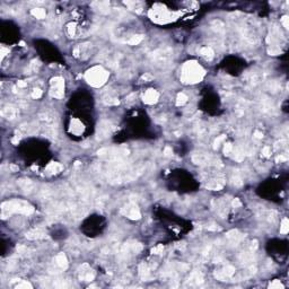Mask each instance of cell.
Instances as JSON below:
<instances>
[{
    "instance_id": "obj_1",
    "label": "cell",
    "mask_w": 289,
    "mask_h": 289,
    "mask_svg": "<svg viewBox=\"0 0 289 289\" xmlns=\"http://www.w3.org/2000/svg\"><path fill=\"white\" fill-rule=\"evenodd\" d=\"M203 75L202 69L199 65H197L196 62H191L184 67V70H183V77H184V80L188 83H195L198 82L201 79V77Z\"/></svg>"
},
{
    "instance_id": "obj_2",
    "label": "cell",
    "mask_w": 289,
    "mask_h": 289,
    "mask_svg": "<svg viewBox=\"0 0 289 289\" xmlns=\"http://www.w3.org/2000/svg\"><path fill=\"white\" fill-rule=\"evenodd\" d=\"M86 78L89 80V83L91 84L93 86H101L102 84H104L105 80H107L108 72L103 70L102 68L96 67L87 72Z\"/></svg>"
},
{
    "instance_id": "obj_3",
    "label": "cell",
    "mask_w": 289,
    "mask_h": 289,
    "mask_svg": "<svg viewBox=\"0 0 289 289\" xmlns=\"http://www.w3.org/2000/svg\"><path fill=\"white\" fill-rule=\"evenodd\" d=\"M157 97H158V94L154 90H148L145 95V100H146V102H148V103H153V102L155 101Z\"/></svg>"
}]
</instances>
